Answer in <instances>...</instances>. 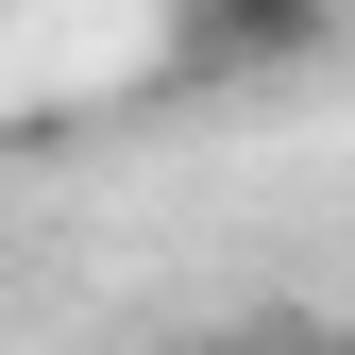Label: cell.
<instances>
[{
  "instance_id": "6da1fadb",
  "label": "cell",
  "mask_w": 355,
  "mask_h": 355,
  "mask_svg": "<svg viewBox=\"0 0 355 355\" xmlns=\"http://www.w3.org/2000/svg\"><path fill=\"white\" fill-rule=\"evenodd\" d=\"M338 51V0H169V85H304Z\"/></svg>"
},
{
  "instance_id": "7a4b0ae2",
  "label": "cell",
  "mask_w": 355,
  "mask_h": 355,
  "mask_svg": "<svg viewBox=\"0 0 355 355\" xmlns=\"http://www.w3.org/2000/svg\"><path fill=\"white\" fill-rule=\"evenodd\" d=\"M187 355H237V338H187Z\"/></svg>"
},
{
  "instance_id": "3957f363",
  "label": "cell",
  "mask_w": 355,
  "mask_h": 355,
  "mask_svg": "<svg viewBox=\"0 0 355 355\" xmlns=\"http://www.w3.org/2000/svg\"><path fill=\"white\" fill-rule=\"evenodd\" d=\"M322 355H355V338H322Z\"/></svg>"
}]
</instances>
